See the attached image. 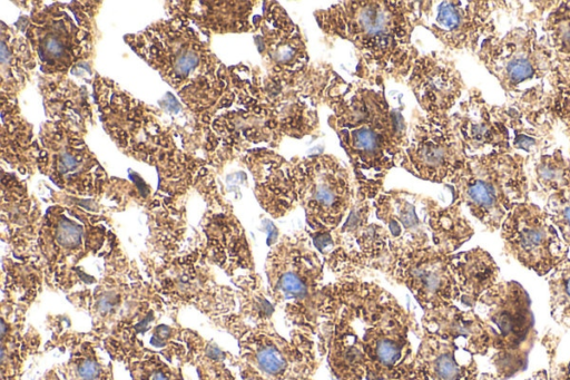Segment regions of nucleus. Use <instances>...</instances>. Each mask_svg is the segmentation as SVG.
<instances>
[{
	"mask_svg": "<svg viewBox=\"0 0 570 380\" xmlns=\"http://www.w3.org/2000/svg\"><path fill=\"white\" fill-rule=\"evenodd\" d=\"M197 61L198 58L195 53H185L177 60L176 70L181 75H187L196 66Z\"/></svg>",
	"mask_w": 570,
	"mask_h": 380,
	"instance_id": "22",
	"label": "nucleus"
},
{
	"mask_svg": "<svg viewBox=\"0 0 570 380\" xmlns=\"http://www.w3.org/2000/svg\"><path fill=\"white\" fill-rule=\"evenodd\" d=\"M479 380H501L494 373H480Z\"/></svg>",
	"mask_w": 570,
	"mask_h": 380,
	"instance_id": "26",
	"label": "nucleus"
},
{
	"mask_svg": "<svg viewBox=\"0 0 570 380\" xmlns=\"http://www.w3.org/2000/svg\"><path fill=\"white\" fill-rule=\"evenodd\" d=\"M452 273L459 302L474 310L479 299L499 281L500 269L489 252L481 247L452 254Z\"/></svg>",
	"mask_w": 570,
	"mask_h": 380,
	"instance_id": "14",
	"label": "nucleus"
},
{
	"mask_svg": "<svg viewBox=\"0 0 570 380\" xmlns=\"http://www.w3.org/2000/svg\"><path fill=\"white\" fill-rule=\"evenodd\" d=\"M530 193L542 201L570 189V158L559 147H551L528 163Z\"/></svg>",
	"mask_w": 570,
	"mask_h": 380,
	"instance_id": "15",
	"label": "nucleus"
},
{
	"mask_svg": "<svg viewBox=\"0 0 570 380\" xmlns=\"http://www.w3.org/2000/svg\"><path fill=\"white\" fill-rule=\"evenodd\" d=\"M421 329L474 355H485L491 350L488 330L474 310H461L455 304L424 310Z\"/></svg>",
	"mask_w": 570,
	"mask_h": 380,
	"instance_id": "12",
	"label": "nucleus"
},
{
	"mask_svg": "<svg viewBox=\"0 0 570 380\" xmlns=\"http://www.w3.org/2000/svg\"><path fill=\"white\" fill-rule=\"evenodd\" d=\"M376 135L368 129H358L354 133V143L357 148L373 149L377 145Z\"/></svg>",
	"mask_w": 570,
	"mask_h": 380,
	"instance_id": "21",
	"label": "nucleus"
},
{
	"mask_svg": "<svg viewBox=\"0 0 570 380\" xmlns=\"http://www.w3.org/2000/svg\"><path fill=\"white\" fill-rule=\"evenodd\" d=\"M77 165L76 159L69 154L61 155V162L59 164L60 173H66L69 169H73Z\"/></svg>",
	"mask_w": 570,
	"mask_h": 380,
	"instance_id": "24",
	"label": "nucleus"
},
{
	"mask_svg": "<svg viewBox=\"0 0 570 380\" xmlns=\"http://www.w3.org/2000/svg\"><path fill=\"white\" fill-rule=\"evenodd\" d=\"M503 105L511 152L523 155L529 163L552 147L553 130L559 120L550 109L513 101Z\"/></svg>",
	"mask_w": 570,
	"mask_h": 380,
	"instance_id": "13",
	"label": "nucleus"
},
{
	"mask_svg": "<svg viewBox=\"0 0 570 380\" xmlns=\"http://www.w3.org/2000/svg\"><path fill=\"white\" fill-rule=\"evenodd\" d=\"M500 234L504 253L539 276H547L568 257L569 246L548 212L531 199L508 214Z\"/></svg>",
	"mask_w": 570,
	"mask_h": 380,
	"instance_id": "6",
	"label": "nucleus"
},
{
	"mask_svg": "<svg viewBox=\"0 0 570 380\" xmlns=\"http://www.w3.org/2000/svg\"><path fill=\"white\" fill-rule=\"evenodd\" d=\"M549 304L552 319L570 330V259L558 264L548 275Z\"/></svg>",
	"mask_w": 570,
	"mask_h": 380,
	"instance_id": "17",
	"label": "nucleus"
},
{
	"mask_svg": "<svg viewBox=\"0 0 570 380\" xmlns=\"http://www.w3.org/2000/svg\"><path fill=\"white\" fill-rule=\"evenodd\" d=\"M57 241L66 247H75L81 241V228L67 220H62L58 224Z\"/></svg>",
	"mask_w": 570,
	"mask_h": 380,
	"instance_id": "20",
	"label": "nucleus"
},
{
	"mask_svg": "<svg viewBox=\"0 0 570 380\" xmlns=\"http://www.w3.org/2000/svg\"><path fill=\"white\" fill-rule=\"evenodd\" d=\"M509 7L507 1H444L436 25L449 46L478 52L483 39L497 31L495 12Z\"/></svg>",
	"mask_w": 570,
	"mask_h": 380,
	"instance_id": "10",
	"label": "nucleus"
},
{
	"mask_svg": "<svg viewBox=\"0 0 570 380\" xmlns=\"http://www.w3.org/2000/svg\"><path fill=\"white\" fill-rule=\"evenodd\" d=\"M203 120L208 123L209 121V116H207V115L203 116Z\"/></svg>",
	"mask_w": 570,
	"mask_h": 380,
	"instance_id": "30",
	"label": "nucleus"
},
{
	"mask_svg": "<svg viewBox=\"0 0 570 380\" xmlns=\"http://www.w3.org/2000/svg\"><path fill=\"white\" fill-rule=\"evenodd\" d=\"M311 335L293 329L289 338L266 328L248 343L246 359L253 380H309L318 367Z\"/></svg>",
	"mask_w": 570,
	"mask_h": 380,
	"instance_id": "7",
	"label": "nucleus"
},
{
	"mask_svg": "<svg viewBox=\"0 0 570 380\" xmlns=\"http://www.w3.org/2000/svg\"><path fill=\"white\" fill-rule=\"evenodd\" d=\"M412 372L414 380H479L474 354L421 329Z\"/></svg>",
	"mask_w": 570,
	"mask_h": 380,
	"instance_id": "11",
	"label": "nucleus"
},
{
	"mask_svg": "<svg viewBox=\"0 0 570 380\" xmlns=\"http://www.w3.org/2000/svg\"><path fill=\"white\" fill-rule=\"evenodd\" d=\"M474 311L490 337L494 374L507 380L525 370L537 331L524 288L517 281L499 280L482 294Z\"/></svg>",
	"mask_w": 570,
	"mask_h": 380,
	"instance_id": "4",
	"label": "nucleus"
},
{
	"mask_svg": "<svg viewBox=\"0 0 570 380\" xmlns=\"http://www.w3.org/2000/svg\"><path fill=\"white\" fill-rule=\"evenodd\" d=\"M564 131L569 138V144H570V123L564 125ZM569 158H570V146H569Z\"/></svg>",
	"mask_w": 570,
	"mask_h": 380,
	"instance_id": "27",
	"label": "nucleus"
},
{
	"mask_svg": "<svg viewBox=\"0 0 570 380\" xmlns=\"http://www.w3.org/2000/svg\"><path fill=\"white\" fill-rule=\"evenodd\" d=\"M321 321L346 330L358 342L365 380H399L411 374L415 351L410 334L420 338L421 327L382 286L357 277L325 286Z\"/></svg>",
	"mask_w": 570,
	"mask_h": 380,
	"instance_id": "1",
	"label": "nucleus"
},
{
	"mask_svg": "<svg viewBox=\"0 0 570 380\" xmlns=\"http://www.w3.org/2000/svg\"><path fill=\"white\" fill-rule=\"evenodd\" d=\"M468 156L511 152L504 105L489 104L481 91H470L455 120Z\"/></svg>",
	"mask_w": 570,
	"mask_h": 380,
	"instance_id": "9",
	"label": "nucleus"
},
{
	"mask_svg": "<svg viewBox=\"0 0 570 380\" xmlns=\"http://www.w3.org/2000/svg\"><path fill=\"white\" fill-rule=\"evenodd\" d=\"M528 160L518 153L469 156L453 182L454 203L464 204L489 232L500 230L508 214L530 199Z\"/></svg>",
	"mask_w": 570,
	"mask_h": 380,
	"instance_id": "3",
	"label": "nucleus"
},
{
	"mask_svg": "<svg viewBox=\"0 0 570 380\" xmlns=\"http://www.w3.org/2000/svg\"><path fill=\"white\" fill-rule=\"evenodd\" d=\"M6 333V329H4V323L2 322L1 323V335H3Z\"/></svg>",
	"mask_w": 570,
	"mask_h": 380,
	"instance_id": "29",
	"label": "nucleus"
},
{
	"mask_svg": "<svg viewBox=\"0 0 570 380\" xmlns=\"http://www.w3.org/2000/svg\"><path fill=\"white\" fill-rule=\"evenodd\" d=\"M450 259L440 251L425 250L395 254L381 269L407 288L423 310H429L459 301Z\"/></svg>",
	"mask_w": 570,
	"mask_h": 380,
	"instance_id": "8",
	"label": "nucleus"
},
{
	"mask_svg": "<svg viewBox=\"0 0 570 380\" xmlns=\"http://www.w3.org/2000/svg\"><path fill=\"white\" fill-rule=\"evenodd\" d=\"M566 86L570 89V1H556L541 21Z\"/></svg>",
	"mask_w": 570,
	"mask_h": 380,
	"instance_id": "16",
	"label": "nucleus"
},
{
	"mask_svg": "<svg viewBox=\"0 0 570 380\" xmlns=\"http://www.w3.org/2000/svg\"><path fill=\"white\" fill-rule=\"evenodd\" d=\"M271 298L293 329L316 335L324 302L323 265L308 245L283 242L268 259Z\"/></svg>",
	"mask_w": 570,
	"mask_h": 380,
	"instance_id": "5",
	"label": "nucleus"
},
{
	"mask_svg": "<svg viewBox=\"0 0 570 380\" xmlns=\"http://www.w3.org/2000/svg\"><path fill=\"white\" fill-rule=\"evenodd\" d=\"M542 344H544L549 357V370L542 369L533 372L527 380H570V360L568 362L556 361L559 338L548 332L542 339Z\"/></svg>",
	"mask_w": 570,
	"mask_h": 380,
	"instance_id": "19",
	"label": "nucleus"
},
{
	"mask_svg": "<svg viewBox=\"0 0 570 380\" xmlns=\"http://www.w3.org/2000/svg\"><path fill=\"white\" fill-rule=\"evenodd\" d=\"M523 12L524 26L483 39L478 58L499 81L508 101L550 109L563 125L570 123V89L546 36L537 26L554 1H534Z\"/></svg>",
	"mask_w": 570,
	"mask_h": 380,
	"instance_id": "2",
	"label": "nucleus"
},
{
	"mask_svg": "<svg viewBox=\"0 0 570 380\" xmlns=\"http://www.w3.org/2000/svg\"><path fill=\"white\" fill-rule=\"evenodd\" d=\"M46 48L53 56H60L63 50L62 45L55 38L47 40Z\"/></svg>",
	"mask_w": 570,
	"mask_h": 380,
	"instance_id": "25",
	"label": "nucleus"
},
{
	"mask_svg": "<svg viewBox=\"0 0 570 380\" xmlns=\"http://www.w3.org/2000/svg\"><path fill=\"white\" fill-rule=\"evenodd\" d=\"M153 380H167L163 373H156Z\"/></svg>",
	"mask_w": 570,
	"mask_h": 380,
	"instance_id": "28",
	"label": "nucleus"
},
{
	"mask_svg": "<svg viewBox=\"0 0 570 380\" xmlns=\"http://www.w3.org/2000/svg\"><path fill=\"white\" fill-rule=\"evenodd\" d=\"M99 369L96 362L91 360L83 361L79 368L78 373L86 380H92L98 376Z\"/></svg>",
	"mask_w": 570,
	"mask_h": 380,
	"instance_id": "23",
	"label": "nucleus"
},
{
	"mask_svg": "<svg viewBox=\"0 0 570 380\" xmlns=\"http://www.w3.org/2000/svg\"><path fill=\"white\" fill-rule=\"evenodd\" d=\"M309 380H313V378H312V379H309Z\"/></svg>",
	"mask_w": 570,
	"mask_h": 380,
	"instance_id": "31",
	"label": "nucleus"
},
{
	"mask_svg": "<svg viewBox=\"0 0 570 380\" xmlns=\"http://www.w3.org/2000/svg\"><path fill=\"white\" fill-rule=\"evenodd\" d=\"M562 240L570 246V189L551 195L544 204Z\"/></svg>",
	"mask_w": 570,
	"mask_h": 380,
	"instance_id": "18",
	"label": "nucleus"
}]
</instances>
